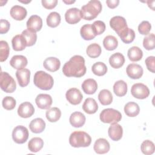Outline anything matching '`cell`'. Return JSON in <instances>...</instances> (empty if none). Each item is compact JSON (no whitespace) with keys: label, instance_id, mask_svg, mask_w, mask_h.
Masks as SVG:
<instances>
[{"label":"cell","instance_id":"cell-1","mask_svg":"<svg viewBox=\"0 0 155 155\" xmlns=\"http://www.w3.org/2000/svg\"><path fill=\"white\" fill-rule=\"evenodd\" d=\"M87 71L84 58L80 55H74L65 63L62 68L64 74L67 77L80 78Z\"/></svg>","mask_w":155,"mask_h":155},{"label":"cell","instance_id":"cell-2","mask_svg":"<svg viewBox=\"0 0 155 155\" xmlns=\"http://www.w3.org/2000/svg\"><path fill=\"white\" fill-rule=\"evenodd\" d=\"M101 11V2L98 0H91L81 7V17L85 20L91 21L96 18Z\"/></svg>","mask_w":155,"mask_h":155},{"label":"cell","instance_id":"cell-3","mask_svg":"<svg viewBox=\"0 0 155 155\" xmlns=\"http://www.w3.org/2000/svg\"><path fill=\"white\" fill-rule=\"evenodd\" d=\"M35 86L43 90H49L53 86L54 80L52 76L44 71H38L33 78Z\"/></svg>","mask_w":155,"mask_h":155},{"label":"cell","instance_id":"cell-4","mask_svg":"<svg viewBox=\"0 0 155 155\" xmlns=\"http://www.w3.org/2000/svg\"><path fill=\"white\" fill-rule=\"evenodd\" d=\"M91 142L90 136L86 132L76 131L73 132L69 137L70 144L75 148L88 147Z\"/></svg>","mask_w":155,"mask_h":155},{"label":"cell","instance_id":"cell-5","mask_svg":"<svg viewBox=\"0 0 155 155\" xmlns=\"http://www.w3.org/2000/svg\"><path fill=\"white\" fill-rule=\"evenodd\" d=\"M100 120L107 124L117 123L122 119L121 113L113 108H106L103 110L99 115Z\"/></svg>","mask_w":155,"mask_h":155},{"label":"cell","instance_id":"cell-6","mask_svg":"<svg viewBox=\"0 0 155 155\" xmlns=\"http://www.w3.org/2000/svg\"><path fill=\"white\" fill-rule=\"evenodd\" d=\"M1 88L6 93H13L16 88L14 79L7 72L1 71L0 76Z\"/></svg>","mask_w":155,"mask_h":155},{"label":"cell","instance_id":"cell-7","mask_svg":"<svg viewBox=\"0 0 155 155\" xmlns=\"http://www.w3.org/2000/svg\"><path fill=\"white\" fill-rule=\"evenodd\" d=\"M12 138L14 142L17 143H25L28 138V129L22 125L16 126L12 131Z\"/></svg>","mask_w":155,"mask_h":155},{"label":"cell","instance_id":"cell-8","mask_svg":"<svg viewBox=\"0 0 155 155\" xmlns=\"http://www.w3.org/2000/svg\"><path fill=\"white\" fill-rule=\"evenodd\" d=\"M131 93L135 98L143 99L149 96L150 90L145 84L142 83H136L132 85Z\"/></svg>","mask_w":155,"mask_h":155},{"label":"cell","instance_id":"cell-9","mask_svg":"<svg viewBox=\"0 0 155 155\" xmlns=\"http://www.w3.org/2000/svg\"><path fill=\"white\" fill-rule=\"evenodd\" d=\"M110 25L118 35L128 27L126 19L120 16H115L110 21Z\"/></svg>","mask_w":155,"mask_h":155},{"label":"cell","instance_id":"cell-10","mask_svg":"<svg viewBox=\"0 0 155 155\" xmlns=\"http://www.w3.org/2000/svg\"><path fill=\"white\" fill-rule=\"evenodd\" d=\"M65 97L69 103L74 105L79 104L83 99L81 91L76 88H71L67 90Z\"/></svg>","mask_w":155,"mask_h":155},{"label":"cell","instance_id":"cell-11","mask_svg":"<svg viewBox=\"0 0 155 155\" xmlns=\"http://www.w3.org/2000/svg\"><path fill=\"white\" fill-rule=\"evenodd\" d=\"M81 18V10L77 8H69L65 13V19L70 24H75L79 22Z\"/></svg>","mask_w":155,"mask_h":155},{"label":"cell","instance_id":"cell-12","mask_svg":"<svg viewBox=\"0 0 155 155\" xmlns=\"http://www.w3.org/2000/svg\"><path fill=\"white\" fill-rule=\"evenodd\" d=\"M17 111L21 117L28 118L34 114L35 108L30 102H24L19 106Z\"/></svg>","mask_w":155,"mask_h":155},{"label":"cell","instance_id":"cell-13","mask_svg":"<svg viewBox=\"0 0 155 155\" xmlns=\"http://www.w3.org/2000/svg\"><path fill=\"white\" fill-rule=\"evenodd\" d=\"M126 72L128 77L133 79H137L143 75V70L142 67L137 64H129L126 69Z\"/></svg>","mask_w":155,"mask_h":155},{"label":"cell","instance_id":"cell-14","mask_svg":"<svg viewBox=\"0 0 155 155\" xmlns=\"http://www.w3.org/2000/svg\"><path fill=\"white\" fill-rule=\"evenodd\" d=\"M108 133L110 138L114 141L119 140L123 135V128L117 123H113L108 128Z\"/></svg>","mask_w":155,"mask_h":155},{"label":"cell","instance_id":"cell-15","mask_svg":"<svg viewBox=\"0 0 155 155\" xmlns=\"http://www.w3.org/2000/svg\"><path fill=\"white\" fill-rule=\"evenodd\" d=\"M52 101L51 96L48 94H39L35 99L37 106L41 109H49L52 104Z\"/></svg>","mask_w":155,"mask_h":155},{"label":"cell","instance_id":"cell-16","mask_svg":"<svg viewBox=\"0 0 155 155\" xmlns=\"http://www.w3.org/2000/svg\"><path fill=\"white\" fill-rule=\"evenodd\" d=\"M26 24L27 29L36 33L42 28V20L41 18L38 15H32L28 19Z\"/></svg>","mask_w":155,"mask_h":155},{"label":"cell","instance_id":"cell-17","mask_svg":"<svg viewBox=\"0 0 155 155\" xmlns=\"http://www.w3.org/2000/svg\"><path fill=\"white\" fill-rule=\"evenodd\" d=\"M16 76L19 85L21 87H26L30 82V71L27 68L18 70L16 72Z\"/></svg>","mask_w":155,"mask_h":155},{"label":"cell","instance_id":"cell-18","mask_svg":"<svg viewBox=\"0 0 155 155\" xmlns=\"http://www.w3.org/2000/svg\"><path fill=\"white\" fill-rule=\"evenodd\" d=\"M93 148L97 154H105L109 151L110 146L107 139L99 138L95 141Z\"/></svg>","mask_w":155,"mask_h":155},{"label":"cell","instance_id":"cell-19","mask_svg":"<svg viewBox=\"0 0 155 155\" xmlns=\"http://www.w3.org/2000/svg\"><path fill=\"white\" fill-rule=\"evenodd\" d=\"M85 116L84 114L79 111H75L73 113L69 119V121L70 124L75 127V128H79L82 127L85 122Z\"/></svg>","mask_w":155,"mask_h":155},{"label":"cell","instance_id":"cell-20","mask_svg":"<svg viewBox=\"0 0 155 155\" xmlns=\"http://www.w3.org/2000/svg\"><path fill=\"white\" fill-rule=\"evenodd\" d=\"M11 16L16 21H22L26 17L27 12V10L22 6L15 5L10 9Z\"/></svg>","mask_w":155,"mask_h":155},{"label":"cell","instance_id":"cell-21","mask_svg":"<svg viewBox=\"0 0 155 155\" xmlns=\"http://www.w3.org/2000/svg\"><path fill=\"white\" fill-rule=\"evenodd\" d=\"M27 59L22 55H15L10 61V65L18 70L24 68L27 65Z\"/></svg>","mask_w":155,"mask_h":155},{"label":"cell","instance_id":"cell-22","mask_svg":"<svg viewBox=\"0 0 155 155\" xmlns=\"http://www.w3.org/2000/svg\"><path fill=\"white\" fill-rule=\"evenodd\" d=\"M43 65L47 70L54 72L59 69L61 62L59 59L55 57H48L44 60Z\"/></svg>","mask_w":155,"mask_h":155},{"label":"cell","instance_id":"cell-23","mask_svg":"<svg viewBox=\"0 0 155 155\" xmlns=\"http://www.w3.org/2000/svg\"><path fill=\"white\" fill-rule=\"evenodd\" d=\"M82 89L87 94H94L97 89V84L93 79H85L82 84Z\"/></svg>","mask_w":155,"mask_h":155},{"label":"cell","instance_id":"cell-24","mask_svg":"<svg viewBox=\"0 0 155 155\" xmlns=\"http://www.w3.org/2000/svg\"><path fill=\"white\" fill-rule=\"evenodd\" d=\"M82 109L87 114H94L98 110V105L93 98L88 97L85 100L82 105Z\"/></svg>","mask_w":155,"mask_h":155},{"label":"cell","instance_id":"cell-25","mask_svg":"<svg viewBox=\"0 0 155 155\" xmlns=\"http://www.w3.org/2000/svg\"><path fill=\"white\" fill-rule=\"evenodd\" d=\"M29 128L34 133H41L45 128V122L42 118H36L30 122Z\"/></svg>","mask_w":155,"mask_h":155},{"label":"cell","instance_id":"cell-26","mask_svg":"<svg viewBox=\"0 0 155 155\" xmlns=\"http://www.w3.org/2000/svg\"><path fill=\"white\" fill-rule=\"evenodd\" d=\"M110 65L114 68H119L125 63V58L120 53H115L109 58Z\"/></svg>","mask_w":155,"mask_h":155},{"label":"cell","instance_id":"cell-27","mask_svg":"<svg viewBox=\"0 0 155 155\" xmlns=\"http://www.w3.org/2000/svg\"><path fill=\"white\" fill-rule=\"evenodd\" d=\"M12 47L15 51H22L27 47V43L21 35H17L15 36L12 40Z\"/></svg>","mask_w":155,"mask_h":155},{"label":"cell","instance_id":"cell-28","mask_svg":"<svg viewBox=\"0 0 155 155\" xmlns=\"http://www.w3.org/2000/svg\"><path fill=\"white\" fill-rule=\"evenodd\" d=\"M124 112L129 117H135L139 114L140 108L136 102H129L124 107Z\"/></svg>","mask_w":155,"mask_h":155},{"label":"cell","instance_id":"cell-29","mask_svg":"<svg viewBox=\"0 0 155 155\" xmlns=\"http://www.w3.org/2000/svg\"><path fill=\"white\" fill-rule=\"evenodd\" d=\"M127 84L123 80L116 81L113 85V91L114 94L119 97L124 96L127 92Z\"/></svg>","mask_w":155,"mask_h":155},{"label":"cell","instance_id":"cell-30","mask_svg":"<svg viewBox=\"0 0 155 155\" xmlns=\"http://www.w3.org/2000/svg\"><path fill=\"white\" fill-rule=\"evenodd\" d=\"M44 146L43 140L38 137H35L31 139L28 143V148L29 150L33 153H36L40 151Z\"/></svg>","mask_w":155,"mask_h":155},{"label":"cell","instance_id":"cell-31","mask_svg":"<svg viewBox=\"0 0 155 155\" xmlns=\"http://www.w3.org/2000/svg\"><path fill=\"white\" fill-rule=\"evenodd\" d=\"M127 55L128 58L131 61L137 62L142 58L143 52L138 47L133 46L128 49Z\"/></svg>","mask_w":155,"mask_h":155},{"label":"cell","instance_id":"cell-32","mask_svg":"<svg viewBox=\"0 0 155 155\" xmlns=\"http://www.w3.org/2000/svg\"><path fill=\"white\" fill-rule=\"evenodd\" d=\"M80 34L81 37L87 41L91 40L96 37L92 29L91 24H87L82 26L80 30Z\"/></svg>","mask_w":155,"mask_h":155},{"label":"cell","instance_id":"cell-33","mask_svg":"<svg viewBox=\"0 0 155 155\" xmlns=\"http://www.w3.org/2000/svg\"><path fill=\"white\" fill-rule=\"evenodd\" d=\"M45 116L47 119L50 122H57L61 116V111L57 107H52L46 111Z\"/></svg>","mask_w":155,"mask_h":155},{"label":"cell","instance_id":"cell-34","mask_svg":"<svg viewBox=\"0 0 155 155\" xmlns=\"http://www.w3.org/2000/svg\"><path fill=\"white\" fill-rule=\"evenodd\" d=\"M98 99L102 105H108L111 104L113 101V96L108 90L103 89L98 94Z\"/></svg>","mask_w":155,"mask_h":155},{"label":"cell","instance_id":"cell-35","mask_svg":"<svg viewBox=\"0 0 155 155\" xmlns=\"http://www.w3.org/2000/svg\"><path fill=\"white\" fill-rule=\"evenodd\" d=\"M21 35L24 37L26 41L27 47L32 46L36 42L37 35L36 32L32 31L28 29H26L22 32Z\"/></svg>","mask_w":155,"mask_h":155},{"label":"cell","instance_id":"cell-36","mask_svg":"<svg viewBox=\"0 0 155 155\" xmlns=\"http://www.w3.org/2000/svg\"><path fill=\"white\" fill-rule=\"evenodd\" d=\"M103 45L106 50L111 51L117 48L118 45V41L114 36L108 35L104 39Z\"/></svg>","mask_w":155,"mask_h":155},{"label":"cell","instance_id":"cell-37","mask_svg":"<svg viewBox=\"0 0 155 155\" xmlns=\"http://www.w3.org/2000/svg\"><path fill=\"white\" fill-rule=\"evenodd\" d=\"M119 36L123 42L130 44L132 42L135 38V32L133 29L127 27L119 35Z\"/></svg>","mask_w":155,"mask_h":155},{"label":"cell","instance_id":"cell-38","mask_svg":"<svg viewBox=\"0 0 155 155\" xmlns=\"http://www.w3.org/2000/svg\"><path fill=\"white\" fill-rule=\"evenodd\" d=\"M61 18L60 15L58 12H53L48 15L46 21L48 27L54 28L59 25L61 22Z\"/></svg>","mask_w":155,"mask_h":155},{"label":"cell","instance_id":"cell-39","mask_svg":"<svg viewBox=\"0 0 155 155\" xmlns=\"http://www.w3.org/2000/svg\"><path fill=\"white\" fill-rule=\"evenodd\" d=\"M102 52V49L101 46L96 44L93 43L89 45L86 50V53L87 55L91 58H96L99 57Z\"/></svg>","mask_w":155,"mask_h":155},{"label":"cell","instance_id":"cell-40","mask_svg":"<svg viewBox=\"0 0 155 155\" xmlns=\"http://www.w3.org/2000/svg\"><path fill=\"white\" fill-rule=\"evenodd\" d=\"M91 70L92 72L95 75L102 76L106 74L107 71V67L102 62H97L93 65Z\"/></svg>","mask_w":155,"mask_h":155},{"label":"cell","instance_id":"cell-41","mask_svg":"<svg viewBox=\"0 0 155 155\" xmlns=\"http://www.w3.org/2000/svg\"><path fill=\"white\" fill-rule=\"evenodd\" d=\"M142 152L145 155H151L154 153L155 147L154 143L150 140H144L140 146Z\"/></svg>","mask_w":155,"mask_h":155},{"label":"cell","instance_id":"cell-42","mask_svg":"<svg viewBox=\"0 0 155 155\" xmlns=\"http://www.w3.org/2000/svg\"><path fill=\"white\" fill-rule=\"evenodd\" d=\"M10 48L8 43L5 41H0V61H5L9 55Z\"/></svg>","mask_w":155,"mask_h":155},{"label":"cell","instance_id":"cell-43","mask_svg":"<svg viewBox=\"0 0 155 155\" xmlns=\"http://www.w3.org/2000/svg\"><path fill=\"white\" fill-rule=\"evenodd\" d=\"M155 36L154 33H151L145 37L143 40V46L147 50H153L154 48Z\"/></svg>","mask_w":155,"mask_h":155},{"label":"cell","instance_id":"cell-44","mask_svg":"<svg viewBox=\"0 0 155 155\" xmlns=\"http://www.w3.org/2000/svg\"><path fill=\"white\" fill-rule=\"evenodd\" d=\"M92 29L96 36L101 35L105 30V24L102 21H96L91 24Z\"/></svg>","mask_w":155,"mask_h":155},{"label":"cell","instance_id":"cell-45","mask_svg":"<svg viewBox=\"0 0 155 155\" xmlns=\"http://www.w3.org/2000/svg\"><path fill=\"white\" fill-rule=\"evenodd\" d=\"M16 104V100L12 96H6L2 99V101L3 108L7 110H12L14 109Z\"/></svg>","mask_w":155,"mask_h":155},{"label":"cell","instance_id":"cell-46","mask_svg":"<svg viewBox=\"0 0 155 155\" xmlns=\"http://www.w3.org/2000/svg\"><path fill=\"white\" fill-rule=\"evenodd\" d=\"M151 29V25L147 21H142L138 26V31L142 35H148Z\"/></svg>","mask_w":155,"mask_h":155},{"label":"cell","instance_id":"cell-47","mask_svg":"<svg viewBox=\"0 0 155 155\" xmlns=\"http://www.w3.org/2000/svg\"><path fill=\"white\" fill-rule=\"evenodd\" d=\"M147 69L152 73L155 72V57L153 56H148L145 61Z\"/></svg>","mask_w":155,"mask_h":155},{"label":"cell","instance_id":"cell-48","mask_svg":"<svg viewBox=\"0 0 155 155\" xmlns=\"http://www.w3.org/2000/svg\"><path fill=\"white\" fill-rule=\"evenodd\" d=\"M10 24L9 22L4 19H1L0 21V33L4 34L8 32L10 29Z\"/></svg>","mask_w":155,"mask_h":155},{"label":"cell","instance_id":"cell-49","mask_svg":"<svg viewBox=\"0 0 155 155\" xmlns=\"http://www.w3.org/2000/svg\"><path fill=\"white\" fill-rule=\"evenodd\" d=\"M41 2L43 7H45V8L52 9L56 6L58 4V1L57 0H42Z\"/></svg>","mask_w":155,"mask_h":155},{"label":"cell","instance_id":"cell-50","mask_svg":"<svg viewBox=\"0 0 155 155\" xmlns=\"http://www.w3.org/2000/svg\"><path fill=\"white\" fill-rule=\"evenodd\" d=\"M119 3V0H107L106 1V4L107 6L110 8H116Z\"/></svg>","mask_w":155,"mask_h":155},{"label":"cell","instance_id":"cell-51","mask_svg":"<svg viewBox=\"0 0 155 155\" xmlns=\"http://www.w3.org/2000/svg\"><path fill=\"white\" fill-rule=\"evenodd\" d=\"M146 2H147L148 7L151 8L153 10H154V1H148Z\"/></svg>","mask_w":155,"mask_h":155},{"label":"cell","instance_id":"cell-52","mask_svg":"<svg viewBox=\"0 0 155 155\" xmlns=\"http://www.w3.org/2000/svg\"><path fill=\"white\" fill-rule=\"evenodd\" d=\"M62 1L64 3L67 4H73V3L75 2V1H65V0H63Z\"/></svg>","mask_w":155,"mask_h":155},{"label":"cell","instance_id":"cell-53","mask_svg":"<svg viewBox=\"0 0 155 155\" xmlns=\"http://www.w3.org/2000/svg\"><path fill=\"white\" fill-rule=\"evenodd\" d=\"M19 2H22V3H25V4H27V3H29V2H31V1H21V0H19Z\"/></svg>","mask_w":155,"mask_h":155}]
</instances>
